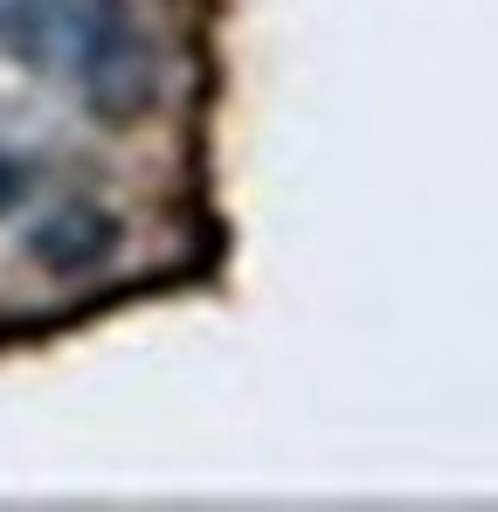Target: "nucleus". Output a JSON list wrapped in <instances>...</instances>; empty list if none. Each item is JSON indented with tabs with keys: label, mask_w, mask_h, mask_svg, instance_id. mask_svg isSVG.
Returning <instances> with one entry per match:
<instances>
[{
	"label": "nucleus",
	"mask_w": 498,
	"mask_h": 512,
	"mask_svg": "<svg viewBox=\"0 0 498 512\" xmlns=\"http://www.w3.org/2000/svg\"><path fill=\"white\" fill-rule=\"evenodd\" d=\"M21 187H28V167H14V153H0V208H7Z\"/></svg>",
	"instance_id": "obj_3"
},
{
	"label": "nucleus",
	"mask_w": 498,
	"mask_h": 512,
	"mask_svg": "<svg viewBox=\"0 0 498 512\" xmlns=\"http://www.w3.org/2000/svg\"><path fill=\"white\" fill-rule=\"evenodd\" d=\"M118 250V222L104 215V208H49L35 229H28V256L42 263V270H56V277H77V270H97L104 256Z\"/></svg>",
	"instance_id": "obj_2"
},
{
	"label": "nucleus",
	"mask_w": 498,
	"mask_h": 512,
	"mask_svg": "<svg viewBox=\"0 0 498 512\" xmlns=\"http://www.w3.org/2000/svg\"><path fill=\"white\" fill-rule=\"evenodd\" d=\"M35 35H42V49H56V63L70 70V84L104 125H132L153 111L160 56L125 0H42Z\"/></svg>",
	"instance_id": "obj_1"
}]
</instances>
